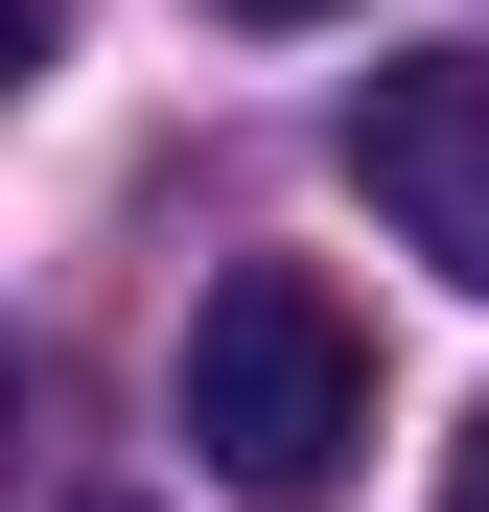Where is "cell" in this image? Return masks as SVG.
Returning <instances> with one entry per match:
<instances>
[{
	"mask_svg": "<svg viewBox=\"0 0 489 512\" xmlns=\"http://www.w3.org/2000/svg\"><path fill=\"white\" fill-rule=\"evenodd\" d=\"M187 443L257 489V512H326L350 489V443H373V326L303 280V256H233L210 280V326H187Z\"/></svg>",
	"mask_w": 489,
	"mask_h": 512,
	"instance_id": "1",
	"label": "cell"
},
{
	"mask_svg": "<svg viewBox=\"0 0 489 512\" xmlns=\"http://www.w3.org/2000/svg\"><path fill=\"white\" fill-rule=\"evenodd\" d=\"M233 24H350V0H233Z\"/></svg>",
	"mask_w": 489,
	"mask_h": 512,
	"instance_id": "5",
	"label": "cell"
},
{
	"mask_svg": "<svg viewBox=\"0 0 489 512\" xmlns=\"http://www.w3.org/2000/svg\"><path fill=\"white\" fill-rule=\"evenodd\" d=\"M443 512H489V419H466V443H443Z\"/></svg>",
	"mask_w": 489,
	"mask_h": 512,
	"instance_id": "4",
	"label": "cell"
},
{
	"mask_svg": "<svg viewBox=\"0 0 489 512\" xmlns=\"http://www.w3.org/2000/svg\"><path fill=\"white\" fill-rule=\"evenodd\" d=\"M350 187H373V210H396V233H420L443 280L489 303V47L373 70V94H350Z\"/></svg>",
	"mask_w": 489,
	"mask_h": 512,
	"instance_id": "2",
	"label": "cell"
},
{
	"mask_svg": "<svg viewBox=\"0 0 489 512\" xmlns=\"http://www.w3.org/2000/svg\"><path fill=\"white\" fill-rule=\"evenodd\" d=\"M47 47H70V0H0V70H47Z\"/></svg>",
	"mask_w": 489,
	"mask_h": 512,
	"instance_id": "3",
	"label": "cell"
},
{
	"mask_svg": "<svg viewBox=\"0 0 489 512\" xmlns=\"http://www.w3.org/2000/svg\"><path fill=\"white\" fill-rule=\"evenodd\" d=\"M94 512H117V489H94Z\"/></svg>",
	"mask_w": 489,
	"mask_h": 512,
	"instance_id": "6",
	"label": "cell"
}]
</instances>
